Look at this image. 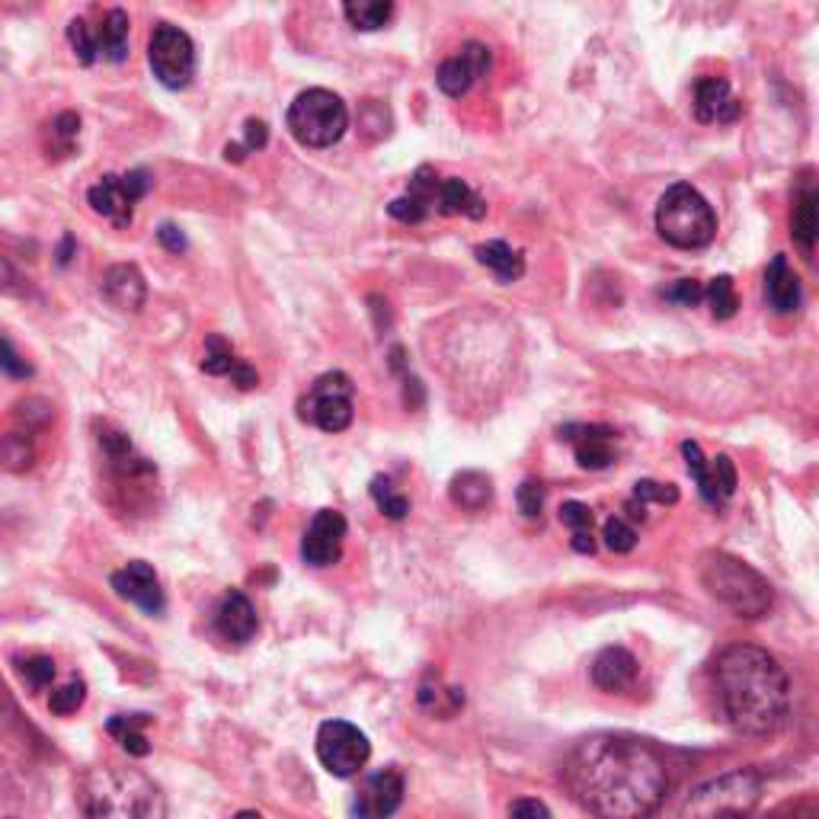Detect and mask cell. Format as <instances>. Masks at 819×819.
<instances>
[{"instance_id":"1","label":"cell","mask_w":819,"mask_h":819,"mask_svg":"<svg viewBox=\"0 0 819 819\" xmlns=\"http://www.w3.org/2000/svg\"><path fill=\"white\" fill-rule=\"evenodd\" d=\"M563 778L599 819H650L669 787L662 755L647 740L615 733L583 740L567 758Z\"/></svg>"},{"instance_id":"2","label":"cell","mask_w":819,"mask_h":819,"mask_svg":"<svg viewBox=\"0 0 819 819\" xmlns=\"http://www.w3.org/2000/svg\"><path fill=\"white\" fill-rule=\"evenodd\" d=\"M714 698L721 718L743 736H768L787 718L790 682L782 662L753 644H733L718 654Z\"/></svg>"},{"instance_id":"3","label":"cell","mask_w":819,"mask_h":819,"mask_svg":"<svg viewBox=\"0 0 819 819\" xmlns=\"http://www.w3.org/2000/svg\"><path fill=\"white\" fill-rule=\"evenodd\" d=\"M84 807L90 819H166L161 787L144 772L99 765L84 778Z\"/></svg>"},{"instance_id":"4","label":"cell","mask_w":819,"mask_h":819,"mask_svg":"<svg viewBox=\"0 0 819 819\" xmlns=\"http://www.w3.org/2000/svg\"><path fill=\"white\" fill-rule=\"evenodd\" d=\"M701 583L740 618H762V615H768V608L775 602V592L758 570H753L750 563H743L733 554H723V551H714L704 558Z\"/></svg>"},{"instance_id":"5","label":"cell","mask_w":819,"mask_h":819,"mask_svg":"<svg viewBox=\"0 0 819 819\" xmlns=\"http://www.w3.org/2000/svg\"><path fill=\"white\" fill-rule=\"evenodd\" d=\"M656 230L666 244L679 250H701L718 234V215L694 186L676 183L656 205Z\"/></svg>"},{"instance_id":"6","label":"cell","mask_w":819,"mask_h":819,"mask_svg":"<svg viewBox=\"0 0 819 819\" xmlns=\"http://www.w3.org/2000/svg\"><path fill=\"white\" fill-rule=\"evenodd\" d=\"M285 126H289L298 144H304V148H330L349 129V112H346V103L336 94L314 87V90L298 94L295 103L289 106Z\"/></svg>"},{"instance_id":"7","label":"cell","mask_w":819,"mask_h":819,"mask_svg":"<svg viewBox=\"0 0 819 819\" xmlns=\"http://www.w3.org/2000/svg\"><path fill=\"white\" fill-rule=\"evenodd\" d=\"M148 62L154 77L170 87V90H183L190 87L193 74H196V49H193V39L170 26V23H158L151 42H148Z\"/></svg>"},{"instance_id":"8","label":"cell","mask_w":819,"mask_h":819,"mask_svg":"<svg viewBox=\"0 0 819 819\" xmlns=\"http://www.w3.org/2000/svg\"><path fill=\"white\" fill-rule=\"evenodd\" d=\"M301 420L324 432H343L353 423V381L343 371H330L314 381L311 394L301 400Z\"/></svg>"},{"instance_id":"9","label":"cell","mask_w":819,"mask_h":819,"mask_svg":"<svg viewBox=\"0 0 819 819\" xmlns=\"http://www.w3.org/2000/svg\"><path fill=\"white\" fill-rule=\"evenodd\" d=\"M371 755V743L356 723L327 721L317 730V758L336 778H353L359 768H365Z\"/></svg>"},{"instance_id":"10","label":"cell","mask_w":819,"mask_h":819,"mask_svg":"<svg viewBox=\"0 0 819 819\" xmlns=\"http://www.w3.org/2000/svg\"><path fill=\"white\" fill-rule=\"evenodd\" d=\"M151 176L148 170H131L126 176H103L97 186H90V208L112 222L116 228H129L134 218V202L148 196Z\"/></svg>"},{"instance_id":"11","label":"cell","mask_w":819,"mask_h":819,"mask_svg":"<svg viewBox=\"0 0 819 819\" xmlns=\"http://www.w3.org/2000/svg\"><path fill=\"white\" fill-rule=\"evenodd\" d=\"M682 455H686V467H689L691 481L698 484V493L704 496V503L721 509L723 503L736 493V467H733V461L726 455L704 459L698 442H682Z\"/></svg>"},{"instance_id":"12","label":"cell","mask_w":819,"mask_h":819,"mask_svg":"<svg viewBox=\"0 0 819 819\" xmlns=\"http://www.w3.org/2000/svg\"><path fill=\"white\" fill-rule=\"evenodd\" d=\"M403 804V775L397 768H381L368 775L353 800L356 819H391Z\"/></svg>"},{"instance_id":"13","label":"cell","mask_w":819,"mask_h":819,"mask_svg":"<svg viewBox=\"0 0 819 819\" xmlns=\"http://www.w3.org/2000/svg\"><path fill=\"white\" fill-rule=\"evenodd\" d=\"M343 541H346V519L336 509H321L301 538V558L311 567H333L343 558Z\"/></svg>"},{"instance_id":"14","label":"cell","mask_w":819,"mask_h":819,"mask_svg":"<svg viewBox=\"0 0 819 819\" xmlns=\"http://www.w3.org/2000/svg\"><path fill=\"white\" fill-rule=\"evenodd\" d=\"M112 590H116L119 599L138 605L144 615H161L166 608V595L161 590V580H158L154 567L144 563V560H131L122 570H116L112 573Z\"/></svg>"},{"instance_id":"15","label":"cell","mask_w":819,"mask_h":819,"mask_svg":"<svg viewBox=\"0 0 819 819\" xmlns=\"http://www.w3.org/2000/svg\"><path fill=\"white\" fill-rule=\"evenodd\" d=\"M491 71V49L487 45H481V42H471V45H464L459 55H452L449 62H442L439 67V74H435V80H439V90L445 94V97H464L471 87H474V80L477 77H484Z\"/></svg>"},{"instance_id":"16","label":"cell","mask_w":819,"mask_h":819,"mask_svg":"<svg viewBox=\"0 0 819 819\" xmlns=\"http://www.w3.org/2000/svg\"><path fill=\"white\" fill-rule=\"evenodd\" d=\"M560 439H567L576 452L580 467L605 471L615 461V429L595 427V423H570L560 429Z\"/></svg>"},{"instance_id":"17","label":"cell","mask_w":819,"mask_h":819,"mask_svg":"<svg viewBox=\"0 0 819 819\" xmlns=\"http://www.w3.org/2000/svg\"><path fill=\"white\" fill-rule=\"evenodd\" d=\"M694 119L698 122H736L743 106L733 97L730 84L723 77H701L694 84Z\"/></svg>"},{"instance_id":"18","label":"cell","mask_w":819,"mask_h":819,"mask_svg":"<svg viewBox=\"0 0 819 819\" xmlns=\"http://www.w3.org/2000/svg\"><path fill=\"white\" fill-rule=\"evenodd\" d=\"M99 295L106 298L116 311H138L148 298V285H144V276L138 272V266L119 262V266H109L103 272Z\"/></svg>"},{"instance_id":"19","label":"cell","mask_w":819,"mask_h":819,"mask_svg":"<svg viewBox=\"0 0 819 819\" xmlns=\"http://www.w3.org/2000/svg\"><path fill=\"white\" fill-rule=\"evenodd\" d=\"M637 672H640L637 656L631 654V650H624V647H605L602 654L595 656V662H592V682H595V689L608 691V694L631 689L637 682Z\"/></svg>"},{"instance_id":"20","label":"cell","mask_w":819,"mask_h":819,"mask_svg":"<svg viewBox=\"0 0 819 819\" xmlns=\"http://www.w3.org/2000/svg\"><path fill=\"white\" fill-rule=\"evenodd\" d=\"M215 627L225 640L234 644H247L254 634H257V608L250 605V599L244 592H228L218 605V615H215Z\"/></svg>"},{"instance_id":"21","label":"cell","mask_w":819,"mask_h":819,"mask_svg":"<svg viewBox=\"0 0 819 819\" xmlns=\"http://www.w3.org/2000/svg\"><path fill=\"white\" fill-rule=\"evenodd\" d=\"M765 301L775 314H794L800 308V279L782 254L765 269Z\"/></svg>"},{"instance_id":"22","label":"cell","mask_w":819,"mask_h":819,"mask_svg":"<svg viewBox=\"0 0 819 819\" xmlns=\"http://www.w3.org/2000/svg\"><path fill=\"white\" fill-rule=\"evenodd\" d=\"M432 212L439 215H467V218H484L487 202L477 196L464 180H439L435 196H432Z\"/></svg>"},{"instance_id":"23","label":"cell","mask_w":819,"mask_h":819,"mask_svg":"<svg viewBox=\"0 0 819 819\" xmlns=\"http://www.w3.org/2000/svg\"><path fill=\"white\" fill-rule=\"evenodd\" d=\"M97 52L99 58H106L112 65L129 58V13L126 10L116 7L103 17L97 30Z\"/></svg>"},{"instance_id":"24","label":"cell","mask_w":819,"mask_h":819,"mask_svg":"<svg viewBox=\"0 0 819 819\" xmlns=\"http://www.w3.org/2000/svg\"><path fill=\"white\" fill-rule=\"evenodd\" d=\"M452 503L467 509V513H481L493 503V481L481 471H461L452 477V487H449Z\"/></svg>"},{"instance_id":"25","label":"cell","mask_w":819,"mask_h":819,"mask_svg":"<svg viewBox=\"0 0 819 819\" xmlns=\"http://www.w3.org/2000/svg\"><path fill=\"white\" fill-rule=\"evenodd\" d=\"M474 257L481 266H487L491 272H496L503 282H516L525 276V257L519 250H513L506 240H487L474 250Z\"/></svg>"},{"instance_id":"26","label":"cell","mask_w":819,"mask_h":819,"mask_svg":"<svg viewBox=\"0 0 819 819\" xmlns=\"http://www.w3.org/2000/svg\"><path fill=\"white\" fill-rule=\"evenodd\" d=\"M817 190L807 186L794 198V215H790V234L807 254H813V244H817Z\"/></svg>"},{"instance_id":"27","label":"cell","mask_w":819,"mask_h":819,"mask_svg":"<svg viewBox=\"0 0 819 819\" xmlns=\"http://www.w3.org/2000/svg\"><path fill=\"white\" fill-rule=\"evenodd\" d=\"M144 726H148V714H119L106 723V730L119 740V746L129 755H148L151 753V743L144 736Z\"/></svg>"},{"instance_id":"28","label":"cell","mask_w":819,"mask_h":819,"mask_svg":"<svg viewBox=\"0 0 819 819\" xmlns=\"http://www.w3.org/2000/svg\"><path fill=\"white\" fill-rule=\"evenodd\" d=\"M343 13H346V20L356 26V30H365V33H371V30H381V26H388L394 17V3H381V0H353V3H346L343 7Z\"/></svg>"},{"instance_id":"29","label":"cell","mask_w":819,"mask_h":819,"mask_svg":"<svg viewBox=\"0 0 819 819\" xmlns=\"http://www.w3.org/2000/svg\"><path fill=\"white\" fill-rule=\"evenodd\" d=\"M77 134H80V116L77 112H62L58 119H52V126H49V144H45L49 158L52 154L55 158H67L74 151V144H77Z\"/></svg>"},{"instance_id":"30","label":"cell","mask_w":819,"mask_h":819,"mask_svg":"<svg viewBox=\"0 0 819 819\" xmlns=\"http://www.w3.org/2000/svg\"><path fill=\"white\" fill-rule=\"evenodd\" d=\"M704 301L711 304V314L718 321H730L740 308V298H736V285L730 276H718L704 285Z\"/></svg>"},{"instance_id":"31","label":"cell","mask_w":819,"mask_h":819,"mask_svg":"<svg viewBox=\"0 0 819 819\" xmlns=\"http://www.w3.org/2000/svg\"><path fill=\"white\" fill-rule=\"evenodd\" d=\"M33 461H35L33 442H30L26 435L13 432V435H3V439H0V464H3L7 471H26V467H33Z\"/></svg>"},{"instance_id":"32","label":"cell","mask_w":819,"mask_h":819,"mask_svg":"<svg viewBox=\"0 0 819 819\" xmlns=\"http://www.w3.org/2000/svg\"><path fill=\"white\" fill-rule=\"evenodd\" d=\"M371 496H375L378 509H381L388 519H394V522H400V519L410 513V499H407L403 493L394 491L388 477H375V481H371Z\"/></svg>"},{"instance_id":"33","label":"cell","mask_w":819,"mask_h":819,"mask_svg":"<svg viewBox=\"0 0 819 819\" xmlns=\"http://www.w3.org/2000/svg\"><path fill=\"white\" fill-rule=\"evenodd\" d=\"M67 42H71V49H74V55H77L80 65H94L99 58L97 30H90L87 20H71V26H67Z\"/></svg>"},{"instance_id":"34","label":"cell","mask_w":819,"mask_h":819,"mask_svg":"<svg viewBox=\"0 0 819 819\" xmlns=\"http://www.w3.org/2000/svg\"><path fill=\"white\" fill-rule=\"evenodd\" d=\"M237 362L240 359L234 356L230 343H225L218 333L208 336V343H205V359H202V371H208V375H230Z\"/></svg>"},{"instance_id":"35","label":"cell","mask_w":819,"mask_h":819,"mask_svg":"<svg viewBox=\"0 0 819 819\" xmlns=\"http://www.w3.org/2000/svg\"><path fill=\"white\" fill-rule=\"evenodd\" d=\"M602 538H605V548L615 551V554H631L637 548V531L634 525L622 519V516H612L605 528H602Z\"/></svg>"},{"instance_id":"36","label":"cell","mask_w":819,"mask_h":819,"mask_svg":"<svg viewBox=\"0 0 819 819\" xmlns=\"http://www.w3.org/2000/svg\"><path fill=\"white\" fill-rule=\"evenodd\" d=\"M634 503L647 506V503H659V506H676L679 503V491L672 484H656V481H637L634 484Z\"/></svg>"},{"instance_id":"37","label":"cell","mask_w":819,"mask_h":819,"mask_svg":"<svg viewBox=\"0 0 819 819\" xmlns=\"http://www.w3.org/2000/svg\"><path fill=\"white\" fill-rule=\"evenodd\" d=\"M84 698H87V686H84V682H67L65 689L52 691L49 711L58 714V718H67V714H74V711L84 704Z\"/></svg>"},{"instance_id":"38","label":"cell","mask_w":819,"mask_h":819,"mask_svg":"<svg viewBox=\"0 0 819 819\" xmlns=\"http://www.w3.org/2000/svg\"><path fill=\"white\" fill-rule=\"evenodd\" d=\"M388 215L397 218V222H403V225H420V222H427L429 218V208L420 202V198L400 196V198H394L391 205H388Z\"/></svg>"},{"instance_id":"39","label":"cell","mask_w":819,"mask_h":819,"mask_svg":"<svg viewBox=\"0 0 819 819\" xmlns=\"http://www.w3.org/2000/svg\"><path fill=\"white\" fill-rule=\"evenodd\" d=\"M560 522L567 525L573 535H583V531H592V509L580 499H567L560 506Z\"/></svg>"},{"instance_id":"40","label":"cell","mask_w":819,"mask_h":819,"mask_svg":"<svg viewBox=\"0 0 819 819\" xmlns=\"http://www.w3.org/2000/svg\"><path fill=\"white\" fill-rule=\"evenodd\" d=\"M23 679L30 682V689H45V686H52V679H55V662L49 659V656H33V659H26L23 662Z\"/></svg>"},{"instance_id":"41","label":"cell","mask_w":819,"mask_h":819,"mask_svg":"<svg viewBox=\"0 0 819 819\" xmlns=\"http://www.w3.org/2000/svg\"><path fill=\"white\" fill-rule=\"evenodd\" d=\"M662 298H666V301H676V304H682V308H694V304L704 301V285H701L698 279H679L672 289L662 292Z\"/></svg>"},{"instance_id":"42","label":"cell","mask_w":819,"mask_h":819,"mask_svg":"<svg viewBox=\"0 0 819 819\" xmlns=\"http://www.w3.org/2000/svg\"><path fill=\"white\" fill-rule=\"evenodd\" d=\"M545 509V487L538 481H525L519 487V513L525 519H541Z\"/></svg>"},{"instance_id":"43","label":"cell","mask_w":819,"mask_h":819,"mask_svg":"<svg viewBox=\"0 0 819 819\" xmlns=\"http://www.w3.org/2000/svg\"><path fill=\"white\" fill-rule=\"evenodd\" d=\"M0 371H7L10 378H30V375H33L30 362L23 359V356L10 346L7 336H0Z\"/></svg>"},{"instance_id":"44","label":"cell","mask_w":819,"mask_h":819,"mask_svg":"<svg viewBox=\"0 0 819 819\" xmlns=\"http://www.w3.org/2000/svg\"><path fill=\"white\" fill-rule=\"evenodd\" d=\"M746 819H817L813 813V804L810 800H797V804H782L768 813H758V817H746Z\"/></svg>"},{"instance_id":"45","label":"cell","mask_w":819,"mask_h":819,"mask_svg":"<svg viewBox=\"0 0 819 819\" xmlns=\"http://www.w3.org/2000/svg\"><path fill=\"white\" fill-rule=\"evenodd\" d=\"M509 819H551V810L545 800H535V797H522L509 807Z\"/></svg>"},{"instance_id":"46","label":"cell","mask_w":819,"mask_h":819,"mask_svg":"<svg viewBox=\"0 0 819 819\" xmlns=\"http://www.w3.org/2000/svg\"><path fill=\"white\" fill-rule=\"evenodd\" d=\"M244 134H247V141H244V148L247 151H260L266 148V141H269V129H266V122H257V119H250L247 126H244Z\"/></svg>"},{"instance_id":"47","label":"cell","mask_w":819,"mask_h":819,"mask_svg":"<svg viewBox=\"0 0 819 819\" xmlns=\"http://www.w3.org/2000/svg\"><path fill=\"white\" fill-rule=\"evenodd\" d=\"M158 240L164 244L170 254H183V250H186V237L180 234V228H173V225H161Z\"/></svg>"},{"instance_id":"48","label":"cell","mask_w":819,"mask_h":819,"mask_svg":"<svg viewBox=\"0 0 819 819\" xmlns=\"http://www.w3.org/2000/svg\"><path fill=\"white\" fill-rule=\"evenodd\" d=\"M573 551L576 554H592L595 551V538H592V531H583V535H573Z\"/></svg>"},{"instance_id":"49","label":"cell","mask_w":819,"mask_h":819,"mask_svg":"<svg viewBox=\"0 0 819 819\" xmlns=\"http://www.w3.org/2000/svg\"><path fill=\"white\" fill-rule=\"evenodd\" d=\"M244 158H247V148H244V144H228V148H225V161L240 164Z\"/></svg>"},{"instance_id":"50","label":"cell","mask_w":819,"mask_h":819,"mask_svg":"<svg viewBox=\"0 0 819 819\" xmlns=\"http://www.w3.org/2000/svg\"><path fill=\"white\" fill-rule=\"evenodd\" d=\"M71 254H74V237L67 234L65 244H62V250H58V262H62V266H67V262H71Z\"/></svg>"},{"instance_id":"51","label":"cell","mask_w":819,"mask_h":819,"mask_svg":"<svg viewBox=\"0 0 819 819\" xmlns=\"http://www.w3.org/2000/svg\"><path fill=\"white\" fill-rule=\"evenodd\" d=\"M10 285V269H7V262L0 260V289H7Z\"/></svg>"},{"instance_id":"52","label":"cell","mask_w":819,"mask_h":819,"mask_svg":"<svg viewBox=\"0 0 819 819\" xmlns=\"http://www.w3.org/2000/svg\"><path fill=\"white\" fill-rule=\"evenodd\" d=\"M237 819H262L260 813H254V810H244V813H237Z\"/></svg>"}]
</instances>
